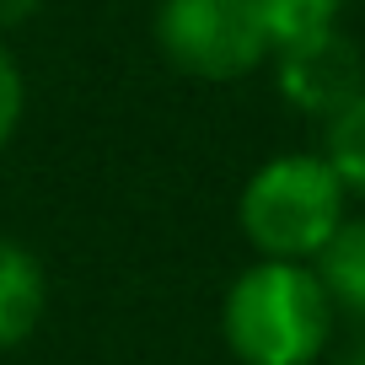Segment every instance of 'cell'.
Here are the masks:
<instances>
[{
    "mask_svg": "<svg viewBox=\"0 0 365 365\" xmlns=\"http://www.w3.org/2000/svg\"><path fill=\"white\" fill-rule=\"evenodd\" d=\"M344 220H349V194L317 150L269 156L242 182L237 199L242 242L269 263H312Z\"/></svg>",
    "mask_w": 365,
    "mask_h": 365,
    "instance_id": "7a4b0ae2",
    "label": "cell"
},
{
    "mask_svg": "<svg viewBox=\"0 0 365 365\" xmlns=\"http://www.w3.org/2000/svg\"><path fill=\"white\" fill-rule=\"evenodd\" d=\"M317 274L322 296H328L333 317H354L365 322V215H349L339 231L328 237V247L307 263Z\"/></svg>",
    "mask_w": 365,
    "mask_h": 365,
    "instance_id": "8992f818",
    "label": "cell"
},
{
    "mask_svg": "<svg viewBox=\"0 0 365 365\" xmlns=\"http://www.w3.org/2000/svg\"><path fill=\"white\" fill-rule=\"evenodd\" d=\"M274 65V86L296 113L328 124L349 97L365 91V54L344 27H328V33L296 38V43H279L269 54Z\"/></svg>",
    "mask_w": 365,
    "mask_h": 365,
    "instance_id": "277c9868",
    "label": "cell"
},
{
    "mask_svg": "<svg viewBox=\"0 0 365 365\" xmlns=\"http://www.w3.org/2000/svg\"><path fill=\"white\" fill-rule=\"evenodd\" d=\"M38 6H43V0H0V33H11V27L33 22Z\"/></svg>",
    "mask_w": 365,
    "mask_h": 365,
    "instance_id": "30bf717a",
    "label": "cell"
},
{
    "mask_svg": "<svg viewBox=\"0 0 365 365\" xmlns=\"http://www.w3.org/2000/svg\"><path fill=\"white\" fill-rule=\"evenodd\" d=\"M22 113H27V76H22V65H16V54L0 43V150L16 140Z\"/></svg>",
    "mask_w": 365,
    "mask_h": 365,
    "instance_id": "9c48e42d",
    "label": "cell"
},
{
    "mask_svg": "<svg viewBox=\"0 0 365 365\" xmlns=\"http://www.w3.org/2000/svg\"><path fill=\"white\" fill-rule=\"evenodd\" d=\"M48 307V274L22 237L0 231V354L22 349Z\"/></svg>",
    "mask_w": 365,
    "mask_h": 365,
    "instance_id": "5b68a950",
    "label": "cell"
},
{
    "mask_svg": "<svg viewBox=\"0 0 365 365\" xmlns=\"http://www.w3.org/2000/svg\"><path fill=\"white\" fill-rule=\"evenodd\" d=\"M333 322L339 317L307 263L252 258L220 301V339L242 365H317Z\"/></svg>",
    "mask_w": 365,
    "mask_h": 365,
    "instance_id": "6da1fadb",
    "label": "cell"
},
{
    "mask_svg": "<svg viewBox=\"0 0 365 365\" xmlns=\"http://www.w3.org/2000/svg\"><path fill=\"white\" fill-rule=\"evenodd\" d=\"M322 161L339 178V188L349 199H365V91L349 97L339 113L322 124Z\"/></svg>",
    "mask_w": 365,
    "mask_h": 365,
    "instance_id": "52a82bcc",
    "label": "cell"
},
{
    "mask_svg": "<svg viewBox=\"0 0 365 365\" xmlns=\"http://www.w3.org/2000/svg\"><path fill=\"white\" fill-rule=\"evenodd\" d=\"M360 365H365V344H360Z\"/></svg>",
    "mask_w": 365,
    "mask_h": 365,
    "instance_id": "8fae6325",
    "label": "cell"
},
{
    "mask_svg": "<svg viewBox=\"0 0 365 365\" xmlns=\"http://www.w3.org/2000/svg\"><path fill=\"white\" fill-rule=\"evenodd\" d=\"M344 6H349V0H252V11H258V22H263V33H269L274 48L339 27Z\"/></svg>",
    "mask_w": 365,
    "mask_h": 365,
    "instance_id": "ba28073f",
    "label": "cell"
},
{
    "mask_svg": "<svg viewBox=\"0 0 365 365\" xmlns=\"http://www.w3.org/2000/svg\"><path fill=\"white\" fill-rule=\"evenodd\" d=\"M150 27L167 65L194 81H242L274 54L252 0H161Z\"/></svg>",
    "mask_w": 365,
    "mask_h": 365,
    "instance_id": "3957f363",
    "label": "cell"
}]
</instances>
